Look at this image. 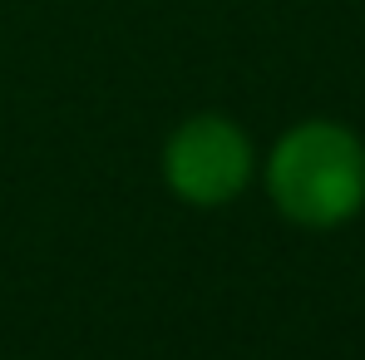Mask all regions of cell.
<instances>
[{"label": "cell", "mask_w": 365, "mask_h": 360, "mask_svg": "<svg viewBox=\"0 0 365 360\" xmlns=\"http://www.w3.org/2000/svg\"><path fill=\"white\" fill-rule=\"evenodd\" d=\"M272 192L297 222H341L365 192V158L351 133L331 123L297 128L272 158Z\"/></svg>", "instance_id": "6da1fadb"}, {"label": "cell", "mask_w": 365, "mask_h": 360, "mask_svg": "<svg viewBox=\"0 0 365 360\" xmlns=\"http://www.w3.org/2000/svg\"><path fill=\"white\" fill-rule=\"evenodd\" d=\"M168 182L187 202H222L247 182V143L232 123L192 119L168 143Z\"/></svg>", "instance_id": "7a4b0ae2"}]
</instances>
